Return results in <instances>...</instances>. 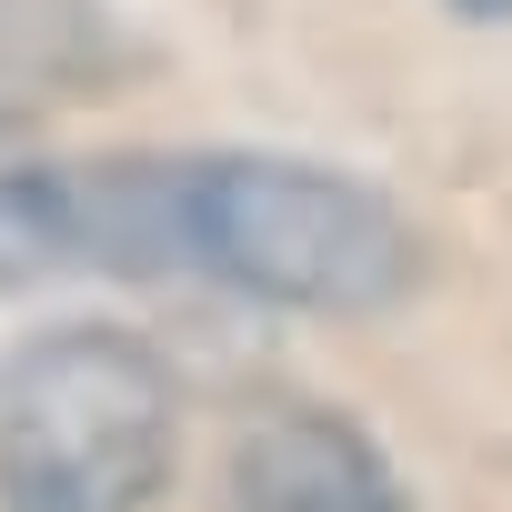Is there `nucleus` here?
Masks as SVG:
<instances>
[{"label":"nucleus","mask_w":512,"mask_h":512,"mask_svg":"<svg viewBox=\"0 0 512 512\" xmlns=\"http://www.w3.org/2000/svg\"><path fill=\"white\" fill-rule=\"evenodd\" d=\"M181 462V382L121 322L0 352V512H151Z\"/></svg>","instance_id":"nucleus-2"},{"label":"nucleus","mask_w":512,"mask_h":512,"mask_svg":"<svg viewBox=\"0 0 512 512\" xmlns=\"http://www.w3.org/2000/svg\"><path fill=\"white\" fill-rule=\"evenodd\" d=\"M231 512H412V492L352 412L272 402L231 442Z\"/></svg>","instance_id":"nucleus-3"},{"label":"nucleus","mask_w":512,"mask_h":512,"mask_svg":"<svg viewBox=\"0 0 512 512\" xmlns=\"http://www.w3.org/2000/svg\"><path fill=\"white\" fill-rule=\"evenodd\" d=\"M161 191H171V272L221 282L262 312H392L422 282V241L412 221L332 171V161H292V151H161Z\"/></svg>","instance_id":"nucleus-1"},{"label":"nucleus","mask_w":512,"mask_h":512,"mask_svg":"<svg viewBox=\"0 0 512 512\" xmlns=\"http://www.w3.org/2000/svg\"><path fill=\"white\" fill-rule=\"evenodd\" d=\"M111 71V41L91 0H0V111L11 101H71Z\"/></svg>","instance_id":"nucleus-5"},{"label":"nucleus","mask_w":512,"mask_h":512,"mask_svg":"<svg viewBox=\"0 0 512 512\" xmlns=\"http://www.w3.org/2000/svg\"><path fill=\"white\" fill-rule=\"evenodd\" d=\"M91 272L81 231V161L71 171H0V302Z\"/></svg>","instance_id":"nucleus-4"},{"label":"nucleus","mask_w":512,"mask_h":512,"mask_svg":"<svg viewBox=\"0 0 512 512\" xmlns=\"http://www.w3.org/2000/svg\"><path fill=\"white\" fill-rule=\"evenodd\" d=\"M462 21H512V0H452Z\"/></svg>","instance_id":"nucleus-6"}]
</instances>
